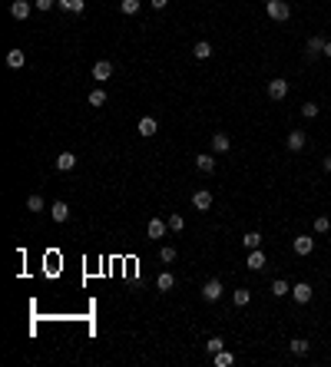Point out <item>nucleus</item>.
<instances>
[{
    "label": "nucleus",
    "mask_w": 331,
    "mask_h": 367,
    "mask_svg": "<svg viewBox=\"0 0 331 367\" xmlns=\"http://www.w3.org/2000/svg\"><path fill=\"white\" fill-rule=\"evenodd\" d=\"M265 13H269L272 20H278V24H281V20L292 17V7H288L285 0H265Z\"/></svg>",
    "instance_id": "obj_1"
},
{
    "label": "nucleus",
    "mask_w": 331,
    "mask_h": 367,
    "mask_svg": "<svg viewBox=\"0 0 331 367\" xmlns=\"http://www.w3.org/2000/svg\"><path fill=\"white\" fill-rule=\"evenodd\" d=\"M292 248H295V255H312L315 251V238L312 235H295V242H292Z\"/></svg>",
    "instance_id": "obj_2"
},
{
    "label": "nucleus",
    "mask_w": 331,
    "mask_h": 367,
    "mask_svg": "<svg viewBox=\"0 0 331 367\" xmlns=\"http://www.w3.org/2000/svg\"><path fill=\"white\" fill-rule=\"evenodd\" d=\"M285 146H288V152H301L308 146V136L301 129H292V132H288V139H285Z\"/></svg>",
    "instance_id": "obj_3"
},
{
    "label": "nucleus",
    "mask_w": 331,
    "mask_h": 367,
    "mask_svg": "<svg viewBox=\"0 0 331 367\" xmlns=\"http://www.w3.org/2000/svg\"><path fill=\"white\" fill-rule=\"evenodd\" d=\"M288 89H292V86H288V80H269V100H285V96H288Z\"/></svg>",
    "instance_id": "obj_4"
},
{
    "label": "nucleus",
    "mask_w": 331,
    "mask_h": 367,
    "mask_svg": "<svg viewBox=\"0 0 331 367\" xmlns=\"http://www.w3.org/2000/svg\"><path fill=\"white\" fill-rule=\"evenodd\" d=\"M202 298H206V301H219L222 298V281L219 278H209L206 285H202Z\"/></svg>",
    "instance_id": "obj_5"
},
{
    "label": "nucleus",
    "mask_w": 331,
    "mask_h": 367,
    "mask_svg": "<svg viewBox=\"0 0 331 367\" xmlns=\"http://www.w3.org/2000/svg\"><path fill=\"white\" fill-rule=\"evenodd\" d=\"M252 268V271H265V268H269V258H265V251L262 248H252L249 251V262H245Z\"/></svg>",
    "instance_id": "obj_6"
},
{
    "label": "nucleus",
    "mask_w": 331,
    "mask_h": 367,
    "mask_svg": "<svg viewBox=\"0 0 331 367\" xmlns=\"http://www.w3.org/2000/svg\"><path fill=\"white\" fill-rule=\"evenodd\" d=\"M292 298L298 301V305H308V301H312V285H308V281H298V285H292Z\"/></svg>",
    "instance_id": "obj_7"
},
{
    "label": "nucleus",
    "mask_w": 331,
    "mask_h": 367,
    "mask_svg": "<svg viewBox=\"0 0 331 367\" xmlns=\"http://www.w3.org/2000/svg\"><path fill=\"white\" fill-rule=\"evenodd\" d=\"M169 232V222H163V218H149V225H146V235L149 238H166Z\"/></svg>",
    "instance_id": "obj_8"
},
{
    "label": "nucleus",
    "mask_w": 331,
    "mask_h": 367,
    "mask_svg": "<svg viewBox=\"0 0 331 367\" xmlns=\"http://www.w3.org/2000/svg\"><path fill=\"white\" fill-rule=\"evenodd\" d=\"M192 205L199 209V212H209V209H212V192H209V189H199V192H192Z\"/></svg>",
    "instance_id": "obj_9"
},
{
    "label": "nucleus",
    "mask_w": 331,
    "mask_h": 367,
    "mask_svg": "<svg viewBox=\"0 0 331 367\" xmlns=\"http://www.w3.org/2000/svg\"><path fill=\"white\" fill-rule=\"evenodd\" d=\"M30 10H33L30 0H13V4H10V17L13 20H27V17H30Z\"/></svg>",
    "instance_id": "obj_10"
},
{
    "label": "nucleus",
    "mask_w": 331,
    "mask_h": 367,
    "mask_svg": "<svg viewBox=\"0 0 331 367\" xmlns=\"http://www.w3.org/2000/svg\"><path fill=\"white\" fill-rule=\"evenodd\" d=\"M325 43H328V40L315 33V37L308 40V60H318V56H325Z\"/></svg>",
    "instance_id": "obj_11"
},
{
    "label": "nucleus",
    "mask_w": 331,
    "mask_h": 367,
    "mask_svg": "<svg viewBox=\"0 0 331 367\" xmlns=\"http://www.w3.org/2000/svg\"><path fill=\"white\" fill-rule=\"evenodd\" d=\"M109 76H113V63L109 60H96L93 63V80H109Z\"/></svg>",
    "instance_id": "obj_12"
},
{
    "label": "nucleus",
    "mask_w": 331,
    "mask_h": 367,
    "mask_svg": "<svg viewBox=\"0 0 331 367\" xmlns=\"http://www.w3.org/2000/svg\"><path fill=\"white\" fill-rule=\"evenodd\" d=\"M50 215H53V222H67V218H70V205L63 199H56L53 205H50Z\"/></svg>",
    "instance_id": "obj_13"
},
{
    "label": "nucleus",
    "mask_w": 331,
    "mask_h": 367,
    "mask_svg": "<svg viewBox=\"0 0 331 367\" xmlns=\"http://www.w3.org/2000/svg\"><path fill=\"white\" fill-rule=\"evenodd\" d=\"M156 132H159V123H156L152 116H143V119H139V136H156Z\"/></svg>",
    "instance_id": "obj_14"
},
{
    "label": "nucleus",
    "mask_w": 331,
    "mask_h": 367,
    "mask_svg": "<svg viewBox=\"0 0 331 367\" xmlns=\"http://www.w3.org/2000/svg\"><path fill=\"white\" fill-rule=\"evenodd\" d=\"M212 149L215 152H229L232 149V139L225 136V132H212Z\"/></svg>",
    "instance_id": "obj_15"
},
{
    "label": "nucleus",
    "mask_w": 331,
    "mask_h": 367,
    "mask_svg": "<svg viewBox=\"0 0 331 367\" xmlns=\"http://www.w3.org/2000/svg\"><path fill=\"white\" fill-rule=\"evenodd\" d=\"M212 364H215V367H232V364H235V354L222 348L219 354H212Z\"/></svg>",
    "instance_id": "obj_16"
},
{
    "label": "nucleus",
    "mask_w": 331,
    "mask_h": 367,
    "mask_svg": "<svg viewBox=\"0 0 331 367\" xmlns=\"http://www.w3.org/2000/svg\"><path fill=\"white\" fill-rule=\"evenodd\" d=\"M192 56L195 60H209V56H212V43H209V40H199V43L192 47Z\"/></svg>",
    "instance_id": "obj_17"
},
{
    "label": "nucleus",
    "mask_w": 331,
    "mask_h": 367,
    "mask_svg": "<svg viewBox=\"0 0 331 367\" xmlns=\"http://www.w3.org/2000/svg\"><path fill=\"white\" fill-rule=\"evenodd\" d=\"M73 166H76V156H73V152H60V156H56V169H60V172H70Z\"/></svg>",
    "instance_id": "obj_18"
},
{
    "label": "nucleus",
    "mask_w": 331,
    "mask_h": 367,
    "mask_svg": "<svg viewBox=\"0 0 331 367\" xmlns=\"http://www.w3.org/2000/svg\"><path fill=\"white\" fill-rule=\"evenodd\" d=\"M272 294H275V298H285V294H292V285H288L285 278H275L272 281V288H269Z\"/></svg>",
    "instance_id": "obj_19"
},
{
    "label": "nucleus",
    "mask_w": 331,
    "mask_h": 367,
    "mask_svg": "<svg viewBox=\"0 0 331 367\" xmlns=\"http://www.w3.org/2000/svg\"><path fill=\"white\" fill-rule=\"evenodd\" d=\"M195 169H199V172H215V159L212 156H206V152H202V156H195Z\"/></svg>",
    "instance_id": "obj_20"
},
{
    "label": "nucleus",
    "mask_w": 331,
    "mask_h": 367,
    "mask_svg": "<svg viewBox=\"0 0 331 367\" xmlns=\"http://www.w3.org/2000/svg\"><path fill=\"white\" fill-rule=\"evenodd\" d=\"M24 63H27V53L24 50H10V53H7V66H10V70H20Z\"/></svg>",
    "instance_id": "obj_21"
},
{
    "label": "nucleus",
    "mask_w": 331,
    "mask_h": 367,
    "mask_svg": "<svg viewBox=\"0 0 331 367\" xmlns=\"http://www.w3.org/2000/svg\"><path fill=\"white\" fill-rule=\"evenodd\" d=\"M242 245H245V248H262V235H258V232H245V235H242Z\"/></svg>",
    "instance_id": "obj_22"
},
{
    "label": "nucleus",
    "mask_w": 331,
    "mask_h": 367,
    "mask_svg": "<svg viewBox=\"0 0 331 367\" xmlns=\"http://www.w3.org/2000/svg\"><path fill=\"white\" fill-rule=\"evenodd\" d=\"M232 301H235L238 308H245L252 301V291H249V288H238V291H232Z\"/></svg>",
    "instance_id": "obj_23"
},
{
    "label": "nucleus",
    "mask_w": 331,
    "mask_h": 367,
    "mask_svg": "<svg viewBox=\"0 0 331 367\" xmlns=\"http://www.w3.org/2000/svg\"><path fill=\"white\" fill-rule=\"evenodd\" d=\"M139 7H143L139 0H119V10H123L126 17H133V13H139Z\"/></svg>",
    "instance_id": "obj_24"
},
{
    "label": "nucleus",
    "mask_w": 331,
    "mask_h": 367,
    "mask_svg": "<svg viewBox=\"0 0 331 367\" xmlns=\"http://www.w3.org/2000/svg\"><path fill=\"white\" fill-rule=\"evenodd\" d=\"M172 285H175V278H172L169 271L159 274V281H156V288H159V291H172Z\"/></svg>",
    "instance_id": "obj_25"
},
{
    "label": "nucleus",
    "mask_w": 331,
    "mask_h": 367,
    "mask_svg": "<svg viewBox=\"0 0 331 367\" xmlns=\"http://www.w3.org/2000/svg\"><path fill=\"white\" fill-rule=\"evenodd\" d=\"M56 7H63V10H70V13H80L83 0H56Z\"/></svg>",
    "instance_id": "obj_26"
},
{
    "label": "nucleus",
    "mask_w": 331,
    "mask_h": 367,
    "mask_svg": "<svg viewBox=\"0 0 331 367\" xmlns=\"http://www.w3.org/2000/svg\"><path fill=\"white\" fill-rule=\"evenodd\" d=\"M288 348H292V354H298V357H301V354H308V341H305V337H295Z\"/></svg>",
    "instance_id": "obj_27"
},
{
    "label": "nucleus",
    "mask_w": 331,
    "mask_h": 367,
    "mask_svg": "<svg viewBox=\"0 0 331 367\" xmlns=\"http://www.w3.org/2000/svg\"><path fill=\"white\" fill-rule=\"evenodd\" d=\"M166 222H169V228H172V232H182V228H186V218H182L179 212H175V215H169Z\"/></svg>",
    "instance_id": "obj_28"
},
{
    "label": "nucleus",
    "mask_w": 331,
    "mask_h": 367,
    "mask_svg": "<svg viewBox=\"0 0 331 367\" xmlns=\"http://www.w3.org/2000/svg\"><path fill=\"white\" fill-rule=\"evenodd\" d=\"M318 112H321V106H318V103H305V106H301V116H305V119H315Z\"/></svg>",
    "instance_id": "obj_29"
},
{
    "label": "nucleus",
    "mask_w": 331,
    "mask_h": 367,
    "mask_svg": "<svg viewBox=\"0 0 331 367\" xmlns=\"http://www.w3.org/2000/svg\"><path fill=\"white\" fill-rule=\"evenodd\" d=\"M222 348H225V341H222V337H209V341H206V351H209V354H219Z\"/></svg>",
    "instance_id": "obj_30"
},
{
    "label": "nucleus",
    "mask_w": 331,
    "mask_h": 367,
    "mask_svg": "<svg viewBox=\"0 0 331 367\" xmlns=\"http://www.w3.org/2000/svg\"><path fill=\"white\" fill-rule=\"evenodd\" d=\"M328 228H331V218H328V215H318V218H315V232H318V235H325Z\"/></svg>",
    "instance_id": "obj_31"
},
{
    "label": "nucleus",
    "mask_w": 331,
    "mask_h": 367,
    "mask_svg": "<svg viewBox=\"0 0 331 367\" xmlns=\"http://www.w3.org/2000/svg\"><path fill=\"white\" fill-rule=\"evenodd\" d=\"M90 106H106V93H103V86L90 93Z\"/></svg>",
    "instance_id": "obj_32"
},
{
    "label": "nucleus",
    "mask_w": 331,
    "mask_h": 367,
    "mask_svg": "<svg viewBox=\"0 0 331 367\" xmlns=\"http://www.w3.org/2000/svg\"><path fill=\"white\" fill-rule=\"evenodd\" d=\"M27 212H43V199H40V195H30V199H27Z\"/></svg>",
    "instance_id": "obj_33"
},
{
    "label": "nucleus",
    "mask_w": 331,
    "mask_h": 367,
    "mask_svg": "<svg viewBox=\"0 0 331 367\" xmlns=\"http://www.w3.org/2000/svg\"><path fill=\"white\" fill-rule=\"evenodd\" d=\"M159 258H163V262H175V248L172 245H163V248H159Z\"/></svg>",
    "instance_id": "obj_34"
},
{
    "label": "nucleus",
    "mask_w": 331,
    "mask_h": 367,
    "mask_svg": "<svg viewBox=\"0 0 331 367\" xmlns=\"http://www.w3.org/2000/svg\"><path fill=\"white\" fill-rule=\"evenodd\" d=\"M33 7H37V10H53V7H56V0H33Z\"/></svg>",
    "instance_id": "obj_35"
},
{
    "label": "nucleus",
    "mask_w": 331,
    "mask_h": 367,
    "mask_svg": "<svg viewBox=\"0 0 331 367\" xmlns=\"http://www.w3.org/2000/svg\"><path fill=\"white\" fill-rule=\"evenodd\" d=\"M169 7V0H152V10H166Z\"/></svg>",
    "instance_id": "obj_36"
},
{
    "label": "nucleus",
    "mask_w": 331,
    "mask_h": 367,
    "mask_svg": "<svg viewBox=\"0 0 331 367\" xmlns=\"http://www.w3.org/2000/svg\"><path fill=\"white\" fill-rule=\"evenodd\" d=\"M321 169H325V172H331V156H325V162H321Z\"/></svg>",
    "instance_id": "obj_37"
},
{
    "label": "nucleus",
    "mask_w": 331,
    "mask_h": 367,
    "mask_svg": "<svg viewBox=\"0 0 331 367\" xmlns=\"http://www.w3.org/2000/svg\"><path fill=\"white\" fill-rule=\"evenodd\" d=\"M325 56H331V40H328V43H325Z\"/></svg>",
    "instance_id": "obj_38"
}]
</instances>
